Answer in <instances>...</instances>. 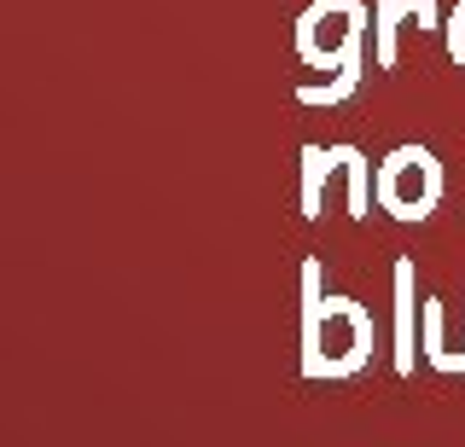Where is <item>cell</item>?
Returning a JSON list of instances; mask_svg holds the SVG:
<instances>
[{
    "instance_id": "5",
    "label": "cell",
    "mask_w": 465,
    "mask_h": 447,
    "mask_svg": "<svg viewBox=\"0 0 465 447\" xmlns=\"http://www.w3.org/2000/svg\"><path fill=\"white\" fill-rule=\"evenodd\" d=\"M338 175V157L331 146H302V180H297V209L302 221H320L326 215V186Z\"/></svg>"
},
{
    "instance_id": "8",
    "label": "cell",
    "mask_w": 465,
    "mask_h": 447,
    "mask_svg": "<svg viewBox=\"0 0 465 447\" xmlns=\"http://www.w3.org/2000/svg\"><path fill=\"white\" fill-rule=\"evenodd\" d=\"M401 24H407V0H372V64L378 70L401 64Z\"/></svg>"
},
{
    "instance_id": "2",
    "label": "cell",
    "mask_w": 465,
    "mask_h": 447,
    "mask_svg": "<svg viewBox=\"0 0 465 447\" xmlns=\"http://www.w3.org/2000/svg\"><path fill=\"white\" fill-rule=\"evenodd\" d=\"M372 192H378V209L390 221H430L436 204L448 192V175H442V157L430 146H390L378 157V175H372Z\"/></svg>"
},
{
    "instance_id": "10",
    "label": "cell",
    "mask_w": 465,
    "mask_h": 447,
    "mask_svg": "<svg viewBox=\"0 0 465 447\" xmlns=\"http://www.w3.org/2000/svg\"><path fill=\"white\" fill-rule=\"evenodd\" d=\"M407 18H413L419 30H442V12H436V0H407Z\"/></svg>"
},
{
    "instance_id": "7",
    "label": "cell",
    "mask_w": 465,
    "mask_h": 447,
    "mask_svg": "<svg viewBox=\"0 0 465 447\" xmlns=\"http://www.w3.org/2000/svg\"><path fill=\"white\" fill-rule=\"evenodd\" d=\"M361 76H367V53L361 59H349L343 70H331L326 82H302L297 88V105H309V111H331V105H349L361 88Z\"/></svg>"
},
{
    "instance_id": "9",
    "label": "cell",
    "mask_w": 465,
    "mask_h": 447,
    "mask_svg": "<svg viewBox=\"0 0 465 447\" xmlns=\"http://www.w3.org/2000/svg\"><path fill=\"white\" fill-rule=\"evenodd\" d=\"M442 41H448V59H454V64L465 70V0H460V6L442 18Z\"/></svg>"
},
{
    "instance_id": "3",
    "label": "cell",
    "mask_w": 465,
    "mask_h": 447,
    "mask_svg": "<svg viewBox=\"0 0 465 447\" xmlns=\"http://www.w3.org/2000/svg\"><path fill=\"white\" fill-rule=\"evenodd\" d=\"M367 35H372V12L367 0H309L297 12V59L309 70H343L349 59L367 53Z\"/></svg>"
},
{
    "instance_id": "4",
    "label": "cell",
    "mask_w": 465,
    "mask_h": 447,
    "mask_svg": "<svg viewBox=\"0 0 465 447\" xmlns=\"http://www.w3.org/2000/svg\"><path fill=\"white\" fill-rule=\"evenodd\" d=\"M419 331H425L419 262H413V256H396V267H390V366H396V378H413L419 360H425Z\"/></svg>"
},
{
    "instance_id": "6",
    "label": "cell",
    "mask_w": 465,
    "mask_h": 447,
    "mask_svg": "<svg viewBox=\"0 0 465 447\" xmlns=\"http://www.w3.org/2000/svg\"><path fill=\"white\" fill-rule=\"evenodd\" d=\"M331 157H338V175L349 186V215L355 221H367L372 204H378V192H372V175H378V163L361 146H331Z\"/></svg>"
},
{
    "instance_id": "1",
    "label": "cell",
    "mask_w": 465,
    "mask_h": 447,
    "mask_svg": "<svg viewBox=\"0 0 465 447\" xmlns=\"http://www.w3.org/2000/svg\"><path fill=\"white\" fill-rule=\"evenodd\" d=\"M378 343V326L367 302L326 291V262L309 256L302 262V314H297V366L309 384H343L367 372Z\"/></svg>"
}]
</instances>
